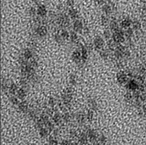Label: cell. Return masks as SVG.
<instances>
[{
	"instance_id": "7",
	"label": "cell",
	"mask_w": 146,
	"mask_h": 145,
	"mask_svg": "<svg viewBox=\"0 0 146 145\" xmlns=\"http://www.w3.org/2000/svg\"><path fill=\"white\" fill-rule=\"evenodd\" d=\"M104 40L103 38H102L101 36H97L94 38L93 40V47H94V49L97 50H101L103 49V47H104Z\"/></svg>"
},
{
	"instance_id": "6",
	"label": "cell",
	"mask_w": 146,
	"mask_h": 145,
	"mask_svg": "<svg viewBox=\"0 0 146 145\" xmlns=\"http://www.w3.org/2000/svg\"><path fill=\"white\" fill-rule=\"evenodd\" d=\"M116 78H117V82L120 84V85H126V83L128 82V81L129 80V77L127 73H125L123 71H120L119 72L117 75H116Z\"/></svg>"
},
{
	"instance_id": "20",
	"label": "cell",
	"mask_w": 146,
	"mask_h": 145,
	"mask_svg": "<svg viewBox=\"0 0 146 145\" xmlns=\"http://www.w3.org/2000/svg\"><path fill=\"white\" fill-rule=\"evenodd\" d=\"M99 56L100 58L104 61H107L110 58V50L107 49H103L99 50Z\"/></svg>"
},
{
	"instance_id": "32",
	"label": "cell",
	"mask_w": 146,
	"mask_h": 145,
	"mask_svg": "<svg viewBox=\"0 0 146 145\" xmlns=\"http://www.w3.org/2000/svg\"><path fill=\"white\" fill-rule=\"evenodd\" d=\"M68 82L71 85H75L77 83V76L75 74H72L68 77Z\"/></svg>"
},
{
	"instance_id": "14",
	"label": "cell",
	"mask_w": 146,
	"mask_h": 145,
	"mask_svg": "<svg viewBox=\"0 0 146 145\" xmlns=\"http://www.w3.org/2000/svg\"><path fill=\"white\" fill-rule=\"evenodd\" d=\"M113 3L109 2V3H105L103 5V14H106L107 16H110L113 11V5H112Z\"/></svg>"
},
{
	"instance_id": "2",
	"label": "cell",
	"mask_w": 146,
	"mask_h": 145,
	"mask_svg": "<svg viewBox=\"0 0 146 145\" xmlns=\"http://www.w3.org/2000/svg\"><path fill=\"white\" fill-rule=\"evenodd\" d=\"M48 34V26L45 25H40V26H34L33 27V36L36 38H44Z\"/></svg>"
},
{
	"instance_id": "45",
	"label": "cell",
	"mask_w": 146,
	"mask_h": 145,
	"mask_svg": "<svg viewBox=\"0 0 146 145\" xmlns=\"http://www.w3.org/2000/svg\"><path fill=\"white\" fill-rule=\"evenodd\" d=\"M96 1H97L99 4H103L104 2H105V0H96Z\"/></svg>"
},
{
	"instance_id": "34",
	"label": "cell",
	"mask_w": 146,
	"mask_h": 145,
	"mask_svg": "<svg viewBox=\"0 0 146 145\" xmlns=\"http://www.w3.org/2000/svg\"><path fill=\"white\" fill-rule=\"evenodd\" d=\"M39 133H40V135L42 137H47L48 136L49 131H48V130L45 127H43L39 129Z\"/></svg>"
},
{
	"instance_id": "12",
	"label": "cell",
	"mask_w": 146,
	"mask_h": 145,
	"mask_svg": "<svg viewBox=\"0 0 146 145\" xmlns=\"http://www.w3.org/2000/svg\"><path fill=\"white\" fill-rule=\"evenodd\" d=\"M37 16H39L42 18H44L48 15V9L47 8L42 4H39L37 6Z\"/></svg>"
},
{
	"instance_id": "10",
	"label": "cell",
	"mask_w": 146,
	"mask_h": 145,
	"mask_svg": "<svg viewBox=\"0 0 146 145\" xmlns=\"http://www.w3.org/2000/svg\"><path fill=\"white\" fill-rule=\"evenodd\" d=\"M132 22H133V20H131V19H130L129 17H125V18L123 19L121 21H120V27L124 30H127V29L131 27Z\"/></svg>"
},
{
	"instance_id": "5",
	"label": "cell",
	"mask_w": 146,
	"mask_h": 145,
	"mask_svg": "<svg viewBox=\"0 0 146 145\" xmlns=\"http://www.w3.org/2000/svg\"><path fill=\"white\" fill-rule=\"evenodd\" d=\"M127 89L131 92H135L137 90H139L140 89V84L138 83V81L136 79L134 78H129L128 82L125 85Z\"/></svg>"
},
{
	"instance_id": "16",
	"label": "cell",
	"mask_w": 146,
	"mask_h": 145,
	"mask_svg": "<svg viewBox=\"0 0 146 145\" xmlns=\"http://www.w3.org/2000/svg\"><path fill=\"white\" fill-rule=\"evenodd\" d=\"M81 54H82V63H86L88 60V57H89V50L86 48V46H82L81 48L79 49Z\"/></svg>"
},
{
	"instance_id": "40",
	"label": "cell",
	"mask_w": 146,
	"mask_h": 145,
	"mask_svg": "<svg viewBox=\"0 0 146 145\" xmlns=\"http://www.w3.org/2000/svg\"><path fill=\"white\" fill-rule=\"evenodd\" d=\"M49 145H58V140L54 137H50L49 138Z\"/></svg>"
},
{
	"instance_id": "38",
	"label": "cell",
	"mask_w": 146,
	"mask_h": 145,
	"mask_svg": "<svg viewBox=\"0 0 146 145\" xmlns=\"http://www.w3.org/2000/svg\"><path fill=\"white\" fill-rule=\"evenodd\" d=\"M9 100L12 104L16 106L19 105V103H20V101H19L20 99L17 98L16 96H9Z\"/></svg>"
},
{
	"instance_id": "22",
	"label": "cell",
	"mask_w": 146,
	"mask_h": 145,
	"mask_svg": "<svg viewBox=\"0 0 146 145\" xmlns=\"http://www.w3.org/2000/svg\"><path fill=\"white\" fill-rule=\"evenodd\" d=\"M27 90H26L22 87H20L19 88L18 91H17V93H16V96H17V98L20 100H23L25 99V97L27 96Z\"/></svg>"
},
{
	"instance_id": "41",
	"label": "cell",
	"mask_w": 146,
	"mask_h": 145,
	"mask_svg": "<svg viewBox=\"0 0 146 145\" xmlns=\"http://www.w3.org/2000/svg\"><path fill=\"white\" fill-rule=\"evenodd\" d=\"M98 140H99L100 144H103V143L106 142V138H105V137L103 135H101L100 137L98 136Z\"/></svg>"
},
{
	"instance_id": "15",
	"label": "cell",
	"mask_w": 146,
	"mask_h": 145,
	"mask_svg": "<svg viewBox=\"0 0 146 145\" xmlns=\"http://www.w3.org/2000/svg\"><path fill=\"white\" fill-rule=\"evenodd\" d=\"M18 89H19L18 85L16 83H14L13 81H10L9 90H8L7 93L9 94V96H16Z\"/></svg>"
},
{
	"instance_id": "30",
	"label": "cell",
	"mask_w": 146,
	"mask_h": 145,
	"mask_svg": "<svg viewBox=\"0 0 146 145\" xmlns=\"http://www.w3.org/2000/svg\"><path fill=\"white\" fill-rule=\"evenodd\" d=\"M58 99H57L55 97H50L49 99H48V106L50 107V108H54V106H56L58 104Z\"/></svg>"
},
{
	"instance_id": "36",
	"label": "cell",
	"mask_w": 146,
	"mask_h": 145,
	"mask_svg": "<svg viewBox=\"0 0 146 145\" xmlns=\"http://www.w3.org/2000/svg\"><path fill=\"white\" fill-rule=\"evenodd\" d=\"M72 119V115L69 112H66L64 114L62 115V120L65 122V123H68Z\"/></svg>"
},
{
	"instance_id": "47",
	"label": "cell",
	"mask_w": 146,
	"mask_h": 145,
	"mask_svg": "<svg viewBox=\"0 0 146 145\" xmlns=\"http://www.w3.org/2000/svg\"><path fill=\"white\" fill-rule=\"evenodd\" d=\"M93 145H102V144H101L100 143L99 144V143H96V144H94Z\"/></svg>"
},
{
	"instance_id": "4",
	"label": "cell",
	"mask_w": 146,
	"mask_h": 145,
	"mask_svg": "<svg viewBox=\"0 0 146 145\" xmlns=\"http://www.w3.org/2000/svg\"><path fill=\"white\" fill-rule=\"evenodd\" d=\"M127 49V47L122 45L121 43L118 44L116 49L113 51V57L115 60H123L124 59V53ZM125 60V59H124Z\"/></svg>"
},
{
	"instance_id": "8",
	"label": "cell",
	"mask_w": 146,
	"mask_h": 145,
	"mask_svg": "<svg viewBox=\"0 0 146 145\" xmlns=\"http://www.w3.org/2000/svg\"><path fill=\"white\" fill-rule=\"evenodd\" d=\"M84 27L85 26H84L83 23H82V21L81 20H79V19L74 20L73 24H72L73 30L75 31V32H77V33H79V34L83 32Z\"/></svg>"
},
{
	"instance_id": "44",
	"label": "cell",
	"mask_w": 146,
	"mask_h": 145,
	"mask_svg": "<svg viewBox=\"0 0 146 145\" xmlns=\"http://www.w3.org/2000/svg\"><path fill=\"white\" fill-rule=\"evenodd\" d=\"M142 111L144 112V113H145L146 114V104H144L142 106Z\"/></svg>"
},
{
	"instance_id": "43",
	"label": "cell",
	"mask_w": 146,
	"mask_h": 145,
	"mask_svg": "<svg viewBox=\"0 0 146 145\" xmlns=\"http://www.w3.org/2000/svg\"><path fill=\"white\" fill-rule=\"evenodd\" d=\"M142 10H143L144 12H146V2H145L142 5Z\"/></svg>"
},
{
	"instance_id": "25",
	"label": "cell",
	"mask_w": 146,
	"mask_h": 145,
	"mask_svg": "<svg viewBox=\"0 0 146 145\" xmlns=\"http://www.w3.org/2000/svg\"><path fill=\"white\" fill-rule=\"evenodd\" d=\"M125 32V38L126 40H132V37L135 35V30H133V28L130 27L127 30H124Z\"/></svg>"
},
{
	"instance_id": "17",
	"label": "cell",
	"mask_w": 146,
	"mask_h": 145,
	"mask_svg": "<svg viewBox=\"0 0 146 145\" xmlns=\"http://www.w3.org/2000/svg\"><path fill=\"white\" fill-rule=\"evenodd\" d=\"M69 40L71 41L72 43L75 44V43H79V37L78 35V33L75 31L72 30L70 32V37H69Z\"/></svg>"
},
{
	"instance_id": "35",
	"label": "cell",
	"mask_w": 146,
	"mask_h": 145,
	"mask_svg": "<svg viewBox=\"0 0 146 145\" xmlns=\"http://www.w3.org/2000/svg\"><path fill=\"white\" fill-rule=\"evenodd\" d=\"M101 22H102L103 25H107L109 24L110 22V20L109 18V16H107L106 14H103L102 16H101Z\"/></svg>"
},
{
	"instance_id": "23",
	"label": "cell",
	"mask_w": 146,
	"mask_h": 145,
	"mask_svg": "<svg viewBox=\"0 0 146 145\" xmlns=\"http://www.w3.org/2000/svg\"><path fill=\"white\" fill-rule=\"evenodd\" d=\"M68 15L69 16V17L71 18V20H77L78 17H79V14H78V12L76 9H75L74 8H69L68 11Z\"/></svg>"
},
{
	"instance_id": "19",
	"label": "cell",
	"mask_w": 146,
	"mask_h": 145,
	"mask_svg": "<svg viewBox=\"0 0 146 145\" xmlns=\"http://www.w3.org/2000/svg\"><path fill=\"white\" fill-rule=\"evenodd\" d=\"M53 37H54V41L57 43H58V44H62V43H64V41H65L64 39H63V37L61 36V33H60V30L56 31V32H54Z\"/></svg>"
},
{
	"instance_id": "39",
	"label": "cell",
	"mask_w": 146,
	"mask_h": 145,
	"mask_svg": "<svg viewBox=\"0 0 146 145\" xmlns=\"http://www.w3.org/2000/svg\"><path fill=\"white\" fill-rule=\"evenodd\" d=\"M93 115H94V111L92 110V109H89L87 111V112L86 113V119L87 120H92L93 118Z\"/></svg>"
},
{
	"instance_id": "33",
	"label": "cell",
	"mask_w": 146,
	"mask_h": 145,
	"mask_svg": "<svg viewBox=\"0 0 146 145\" xmlns=\"http://www.w3.org/2000/svg\"><path fill=\"white\" fill-rule=\"evenodd\" d=\"M88 140V137H87V134L86 133H82L79 135V141L82 144H85L86 143Z\"/></svg>"
},
{
	"instance_id": "1",
	"label": "cell",
	"mask_w": 146,
	"mask_h": 145,
	"mask_svg": "<svg viewBox=\"0 0 146 145\" xmlns=\"http://www.w3.org/2000/svg\"><path fill=\"white\" fill-rule=\"evenodd\" d=\"M73 96L74 92L72 88H67V89L63 92L62 95L61 96V101L63 103V104L65 105L66 107H69L72 104V102L73 100Z\"/></svg>"
},
{
	"instance_id": "9",
	"label": "cell",
	"mask_w": 146,
	"mask_h": 145,
	"mask_svg": "<svg viewBox=\"0 0 146 145\" xmlns=\"http://www.w3.org/2000/svg\"><path fill=\"white\" fill-rule=\"evenodd\" d=\"M72 60L77 65H80L82 63V54L79 49H76L72 54Z\"/></svg>"
},
{
	"instance_id": "18",
	"label": "cell",
	"mask_w": 146,
	"mask_h": 145,
	"mask_svg": "<svg viewBox=\"0 0 146 145\" xmlns=\"http://www.w3.org/2000/svg\"><path fill=\"white\" fill-rule=\"evenodd\" d=\"M88 106H89V107H90V109L93 111H96L98 109L97 101L94 98H90L88 99Z\"/></svg>"
},
{
	"instance_id": "3",
	"label": "cell",
	"mask_w": 146,
	"mask_h": 145,
	"mask_svg": "<svg viewBox=\"0 0 146 145\" xmlns=\"http://www.w3.org/2000/svg\"><path fill=\"white\" fill-rule=\"evenodd\" d=\"M112 39L117 44H120L121 43L126 40L125 38V32L124 30L122 29L121 27L118 28L117 30L113 31V35H112Z\"/></svg>"
},
{
	"instance_id": "26",
	"label": "cell",
	"mask_w": 146,
	"mask_h": 145,
	"mask_svg": "<svg viewBox=\"0 0 146 145\" xmlns=\"http://www.w3.org/2000/svg\"><path fill=\"white\" fill-rule=\"evenodd\" d=\"M131 27L135 32H138V31H140L141 29H142V23L141 21H139L138 20H133V22H132V26Z\"/></svg>"
},
{
	"instance_id": "46",
	"label": "cell",
	"mask_w": 146,
	"mask_h": 145,
	"mask_svg": "<svg viewBox=\"0 0 146 145\" xmlns=\"http://www.w3.org/2000/svg\"><path fill=\"white\" fill-rule=\"evenodd\" d=\"M143 65L146 68V58H144V61H143Z\"/></svg>"
},
{
	"instance_id": "24",
	"label": "cell",
	"mask_w": 146,
	"mask_h": 145,
	"mask_svg": "<svg viewBox=\"0 0 146 145\" xmlns=\"http://www.w3.org/2000/svg\"><path fill=\"white\" fill-rule=\"evenodd\" d=\"M9 84H10V81L5 79L4 78H2V81H1V88H2V90L3 92H8Z\"/></svg>"
},
{
	"instance_id": "27",
	"label": "cell",
	"mask_w": 146,
	"mask_h": 145,
	"mask_svg": "<svg viewBox=\"0 0 146 145\" xmlns=\"http://www.w3.org/2000/svg\"><path fill=\"white\" fill-rule=\"evenodd\" d=\"M75 119H76V120H77V122L80 124L84 123L87 120L86 114L82 113V112H79L77 114H75Z\"/></svg>"
},
{
	"instance_id": "21",
	"label": "cell",
	"mask_w": 146,
	"mask_h": 145,
	"mask_svg": "<svg viewBox=\"0 0 146 145\" xmlns=\"http://www.w3.org/2000/svg\"><path fill=\"white\" fill-rule=\"evenodd\" d=\"M86 134L88 137V139H90L91 141H95L98 139V134L97 132L93 130H89L86 132Z\"/></svg>"
},
{
	"instance_id": "31",
	"label": "cell",
	"mask_w": 146,
	"mask_h": 145,
	"mask_svg": "<svg viewBox=\"0 0 146 145\" xmlns=\"http://www.w3.org/2000/svg\"><path fill=\"white\" fill-rule=\"evenodd\" d=\"M60 33L61 36L63 37V39L65 40H69V37H70V32H68V30L66 28H62L60 30Z\"/></svg>"
},
{
	"instance_id": "29",
	"label": "cell",
	"mask_w": 146,
	"mask_h": 145,
	"mask_svg": "<svg viewBox=\"0 0 146 145\" xmlns=\"http://www.w3.org/2000/svg\"><path fill=\"white\" fill-rule=\"evenodd\" d=\"M109 26H110V30L113 32V31L117 30L118 28H120V25L118 23V22L115 20V19H113V20H110V22L109 23Z\"/></svg>"
},
{
	"instance_id": "13",
	"label": "cell",
	"mask_w": 146,
	"mask_h": 145,
	"mask_svg": "<svg viewBox=\"0 0 146 145\" xmlns=\"http://www.w3.org/2000/svg\"><path fill=\"white\" fill-rule=\"evenodd\" d=\"M18 109L20 111H21L23 113H27L29 109H30V107H29V104L27 103V101H23V100H21L19 105L17 106Z\"/></svg>"
},
{
	"instance_id": "28",
	"label": "cell",
	"mask_w": 146,
	"mask_h": 145,
	"mask_svg": "<svg viewBox=\"0 0 146 145\" xmlns=\"http://www.w3.org/2000/svg\"><path fill=\"white\" fill-rule=\"evenodd\" d=\"M52 119H53V122L55 124L58 125L62 121V116L60 114L59 112H54L53 113V116H52Z\"/></svg>"
},
{
	"instance_id": "11",
	"label": "cell",
	"mask_w": 146,
	"mask_h": 145,
	"mask_svg": "<svg viewBox=\"0 0 146 145\" xmlns=\"http://www.w3.org/2000/svg\"><path fill=\"white\" fill-rule=\"evenodd\" d=\"M21 54L23 55V57H24V58H26L27 61L31 60V59H32V58H34V57L35 56V55H34V50H33L32 49L30 48V47H27L26 49H24Z\"/></svg>"
},
{
	"instance_id": "42",
	"label": "cell",
	"mask_w": 146,
	"mask_h": 145,
	"mask_svg": "<svg viewBox=\"0 0 146 145\" xmlns=\"http://www.w3.org/2000/svg\"><path fill=\"white\" fill-rule=\"evenodd\" d=\"M61 145H72V144L71 143H69L68 141H63L61 143Z\"/></svg>"
},
{
	"instance_id": "37",
	"label": "cell",
	"mask_w": 146,
	"mask_h": 145,
	"mask_svg": "<svg viewBox=\"0 0 146 145\" xmlns=\"http://www.w3.org/2000/svg\"><path fill=\"white\" fill-rule=\"evenodd\" d=\"M112 35H113V32L109 29V30H106L104 32H103V36H104V38L108 40H110L112 38Z\"/></svg>"
}]
</instances>
